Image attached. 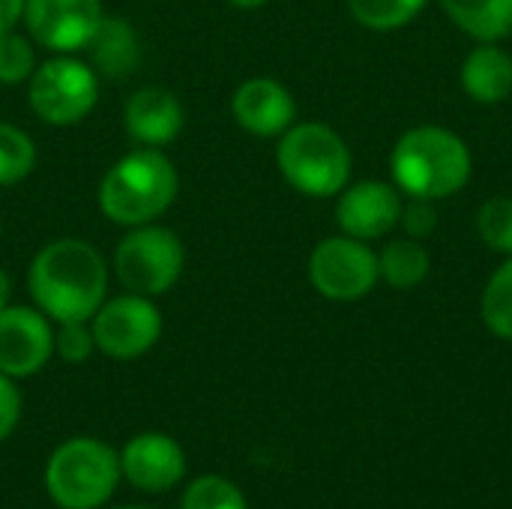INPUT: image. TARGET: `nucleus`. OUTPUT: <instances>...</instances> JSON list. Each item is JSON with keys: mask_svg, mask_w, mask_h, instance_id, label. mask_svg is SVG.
Listing matches in <instances>:
<instances>
[{"mask_svg": "<svg viewBox=\"0 0 512 509\" xmlns=\"http://www.w3.org/2000/svg\"><path fill=\"white\" fill-rule=\"evenodd\" d=\"M27 288L36 309L51 321H90L108 294V264L87 240L60 237L30 261Z\"/></svg>", "mask_w": 512, "mask_h": 509, "instance_id": "f257e3e1", "label": "nucleus"}, {"mask_svg": "<svg viewBox=\"0 0 512 509\" xmlns=\"http://www.w3.org/2000/svg\"><path fill=\"white\" fill-rule=\"evenodd\" d=\"M471 171V147L453 129L435 123L408 129L390 153V174L405 198H453L468 186Z\"/></svg>", "mask_w": 512, "mask_h": 509, "instance_id": "f03ea898", "label": "nucleus"}, {"mask_svg": "<svg viewBox=\"0 0 512 509\" xmlns=\"http://www.w3.org/2000/svg\"><path fill=\"white\" fill-rule=\"evenodd\" d=\"M174 162L159 147H135L120 156L99 186L102 213L123 228L156 222L177 198Z\"/></svg>", "mask_w": 512, "mask_h": 509, "instance_id": "7ed1b4c3", "label": "nucleus"}, {"mask_svg": "<svg viewBox=\"0 0 512 509\" xmlns=\"http://www.w3.org/2000/svg\"><path fill=\"white\" fill-rule=\"evenodd\" d=\"M276 165L285 183L300 195L333 198L348 186L354 156L348 141L333 126L306 120L279 135Z\"/></svg>", "mask_w": 512, "mask_h": 509, "instance_id": "20e7f679", "label": "nucleus"}, {"mask_svg": "<svg viewBox=\"0 0 512 509\" xmlns=\"http://www.w3.org/2000/svg\"><path fill=\"white\" fill-rule=\"evenodd\" d=\"M120 456L96 438L63 441L45 468V489L60 509L102 507L120 483Z\"/></svg>", "mask_w": 512, "mask_h": 509, "instance_id": "39448f33", "label": "nucleus"}, {"mask_svg": "<svg viewBox=\"0 0 512 509\" xmlns=\"http://www.w3.org/2000/svg\"><path fill=\"white\" fill-rule=\"evenodd\" d=\"M114 276L117 282L141 297H162L168 294L186 267L183 240L162 225H135L114 249Z\"/></svg>", "mask_w": 512, "mask_h": 509, "instance_id": "423d86ee", "label": "nucleus"}, {"mask_svg": "<svg viewBox=\"0 0 512 509\" xmlns=\"http://www.w3.org/2000/svg\"><path fill=\"white\" fill-rule=\"evenodd\" d=\"M27 99L33 114L48 126H75L96 108L99 81L87 60L57 54L33 69Z\"/></svg>", "mask_w": 512, "mask_h": 509, "instance_id": "0eeeda50", "label": "nucleus"}, {"mask_svg": "<svg viewBox=\"0 0 512 509\" xmlns=\"http://www.w3.org/2000/svg\"><path fill=\"white\" fill-rule=\"evenodd\" d=\"M312 288L333 303H354L375 291L381 282L378 252L348 234L321 240L309 255Z\"/></svg>", "mask_w": 512, "mask_h": 509, "instance_id": "6e6552de", "label": "nucleus"}, {"mask_svg": "<svg viewBox=\"0 0 512 509\" xmlns=\"http://www.w3.org/2000/svg\"><path fill=\"white\" fill-rule=\"evenodd\" d=\"M96 348L111 360H135L147 354L162 336V315L150 297L120 294L105 300L90 318Z\"/></svg>", "mask_w": 512, "mask_h": 509, "instance_id": "1a4fd4ad", "label": "nucleus"}, {"mask_svg": "<svg viewBox=\"0 0 512 509\" xmlns=\"http://www.w3.org/2000/svg\"><path fill=\"white\" fill-rule=\"evenodd\" d=\"M102 18V0H24V24L30 36L57 54L84 51Z\"/></svg>", "mask_w": 512, "mask_h": 509, "instance_id": "9d476101", "label": "nucleus"}, {"mask_svg": "<svg viewBox=\"0 0 512 509\" xmlns=\"http://www.w3.org/2000/svg\"><path fill=\"white\" fill-rule=\"evenodd\" d=\"M405 195L396 183L387 180H360L348 183L336 201V225L342 234L372 243L396 231L402 216Z\"/></svg>", "mask_w": 512, "mask_h": 509, "instance_id": "9b49d317", "label": "nucleus"}, {"mask_svg": "<svg viewBox=\"0 0 512 509\" xmlns=\"http://www.w3.org/2000/svg\"><path fill=\"white\" fill-rule=\"evenodd\" d=\"M54 354L51 318L33 306H6L0 312V372L30 378L48 366Z\"/></svg>", "mask_w": 512, "mask_h": 509, "instance_id": "f8f14e48", "label": "nucleus"}, {"mask_svg": "<svg viewBox=\"0 0 512 509\" xmlns=\"http://www.w3.org/2000/svg\"><path fill=\"white\" fill-rule=\"evenodd\" d=\"M123 477L141 492H168L186 474V456L180 444L162 432L135 435L120 453Z\"/></svg>", "mask_w": 512, "mask_h": 509, "instance_id": "ddd939ff", "label": "nucleus"}, {"mask_svg": "<svg viewBox=\"0 0 512 509\" xmlns=\"http://www.w3.org/2000/svg\"><path fill=\"white\" fill-rule=\"evenodd\" d=\"M231 114L249 135L279 138L297 120V102L285 84L276 78H249L234 90Z\"/></svg>", "mask_w": 512, "mask_h": 509, "instance_id": "4468645a", "label": "nucleus"}, {"mask_svg": "<svg viewBox=\"0 0 512 509\" xmlns=\"http://www.w3.org/2000/svg\"><path fill=\"white\" fill-rule=\"evenodd\" d=\"M123 123L138 147H165L183 129V105L165 87H141L129 96Z\"/></svg>", "mask_w": 512, "mask_h": 509, "instance_id": "2eb2a0df", "label": "nucleus"}, {"mask_svg": "<svg viewBox=\"0 0 512 509\" xmlns=\"http://www.w3.org/2000/svg\"><path fill=\"white\" fill-rule=\"evenodd\" d=\"M87 63L93 72L111 78V81H126L135 75L141 66V36L126 18H111L105 15L93 39L87 42Z\"/></svg>", "mask_w": 512, "mask_h": 509, "instance_id": "dca6fc26", "label": "nucleus"}, {"mask_svg": "<svg viewBox=\"0 0 512 509\" xmlns=\"http://www.w3.org/2000/svg\"><path fill=\"white\" fill-rule=\"evenodd\" d=\"M459 81L477 105H501L512 93V54L501 42H477L462 60Z\"/></svg>", "mask_w": 512, "mask_h": 509, "instance_id": "f3484780", "label": "nucleus"}, {"mask_svg": "<svg viewBox=\"0 0 512 509\" xmlns=\"http://www.w3.org/2000/svg\"><path fill=\"white\" fill-rule=\"evenodd\" d=\"M447 18L477 42L512 36V0H438Z\"/></svg>", "mask_w": 512, "mask_h": 509, "instance_id": "a211bd4d", "label": "nucleus"}, {"mask_svg": "<svg viewBox=\"0 0 512 509\" xmlns=\"http://www.w3.org/2000/svg\"><path fill=\"white\" fill-rule=\"evenodd\" d=\"M432 258L423 246V240L414 237H396L387 240L384 249L378 252V273L381 282H387L396 291H414L429 279Z\"/></svg>", "mask_w": 512, "mask_h": 509, "instance_id": "6ab92c4d", "label": "nucleus"}, {"mask_svg": "<svg viewBox=\"0 0 512 509\" xmlns=\"http://www.w3.org/2000/svg\"><path fill=\"white\" fill-rule=\"evenodd\" d=\"M480 315L492 336L512 342V255L489 276L480 297Z\"/></svg>", "mask_w": 512, "mask_h": 509, "instance_id": "aec40b11", "label": "nucleus"}, {"mask_svg": "<svg viewBox=\"0 0 512 509\" xmlns=\"http://www.w3.org/2000/svg\"><path fill=\"white\" fill-rule=\"evenodd\" d=\"M426 6L429 0H348V12L354 15V21L375 33L408 27Z\"/></svg>", "mask_w": 512, "mask_h": 509, "instance_id": "412c9836", "label": "nucleus"}, {"mask_svg": "<svg viewBox=\"0 0 512 509\" xmlns=\"http://www.w3.org/2000/svg\"><path fill=\"white\" fill-rule=\"evenodd\" d=\"M33 165H36L33 138L15 123L0 120V186L21 183L33 171Z\"/></svg>", "mask_w": 512, "mask_h": 509, "instance_id": "4be33fe9", "label": "nucleus"}, {"mask_svg": "<svg viewBox=\"0 0 512 509\" xmlns=\"http://www.w3.org/2000/svg\"><path fill=\"white\" fill-rule=\"evenodd\" d=\"M477 234H480V240H483L492 252L510 258L512 195H495V198H489V201L480 204V210H477Z\"/></svg>", "mask_w": 512, "mask_h": 509, "instance_id": "5701e85b", "label": "nucleus"}, {"mask_svg": "<svg viewBox=\"0 0 512 509\" xmlns=\"http://www.w3.org/2000/svg\"><path fill=\"white\" fill-rule=\"evenodd\" d=\"M183 509H249L243 492L225 477H198L186 495Z\"/></svg>", "mask_w": 512, "mask_h": 509, "instance_id": "b1692460", "label": "nucleus"}, {"mask_svg": "<svg viewBox=\"0 0 512 509\" xmlns=\"http://www.w3.org/2000/svg\"><path fill=\"white\" fill-rule=\"evenodd\" d=\"M33 69H36L33 45L15 30L3 33L0 36V84H6V87L24 84V81H30Z\"/></svg>", "mask_w": 512, "mask_h": 509, "instance_id": "393cba45", "label": "nucleus"}, {"mask_svg": "<svg viewBox=\"0 0 512 509\" xmlns=\"http://www.w3.org/2000/svg\"><path fill=\"white\" fill-rule=\"evenodd\" d=\"M96 351V339L90 330V321H69L60 324L54 333V354L66 363H84Z\"/></svg>", "mask_w": 512, "mask_h": 509, "instance_id": "a878e982", "label": "nucleus"}, {"mask_svg": "<svg viewBox=\"0 0 512 509\" xmlns=\"http://www.w3.org/2000/svg\"><path fill=\"white\" fill-rule=\"evenodd\" d=\"M438 201H426V198H408L402 204V216H399V225L405 231V237H414V240H426L435 234L438 228Z\"/></svg>", "mask_w": 512, "mask_h": 509, "instance_id": "bb28decb", "label": "nucleus"}, {"mask_svg": "<svg viewBox=\"0 0 512 509\" xmlns=\"http://www.w3.org/2000/svg\"><path fill=\"white\" fill-rule=\"evenodd\" d=\"M18 417H21V393L12 384V378L0 372V441L12 435Z\"/></svg>", "mask_w": 512, "mask_h": 509, "instance_id": "cd10ccee", "label": "nucleus"}, {"mask_svg": "<svg viewBox=\"0 0 512 509\" xmlns=\"http://www.w3.org/2000/svg\"><path fill=\"white\" fill-rule=\"evenodd\" d=\"M24 18V0H0V36L15 30Z\"/></svg>", "mask_w": 512, "mask_h": 509, "instance_id": "c85d7f7f", "label": "nucleus"}, {"mask_svg": "<svg viewBox=\"0 0 512 509\" xmlns=\"http://www.w3.org/2000/svg\"><path fill=\"white\" fill-rule=\"evenodd\" d=\"M9 294H12V282H9V276H6V270L0 267V312L9 306Z\"/></svg>", "mask_w": 512, "mask_h": 509, "instance_id": "c756f323", "label": "nucleus"}, {"mask_svg": "<svg viewBox=\"0 0 512 509\" xmlns=\"http://www.w3.org/2000/svg\"><path fill=\"white\" fill-rule=\"evenodd\" d=\"M225 3H231L234 9H261L270 0H225Z\"/></svg>", "mask_w": 512, "mask_h": 509, "instance_id": "7c9ffc66", "label": "nucleus"}, {"mask_svg": "<svg viewBox=\"0 0 512 509\" xmlns=\"http://www.w3.org/2000/svg\"><path fill=\"white\" fill-rule=\"evenodd\" d=\"M117 509H147V507H117Z\"/></svg>", "mask_w": 512, "mask_h": 509, "instance_id": "2f4dec72", "label": "nucleus"}, {"mask_svg": "<svg viewBox=\"0 0 512 509\" xmlns=\"http://www.w3.org/2000/svg\"><path fill=\"white\" fill-rule=\"evenodd\" d=\"M0 237H3V222H0Z\"/></svg>", "mask_w": 512, "mask_h": 509, "instance_id": "473e14b6", "label": "nucleus"}]
</instances>
